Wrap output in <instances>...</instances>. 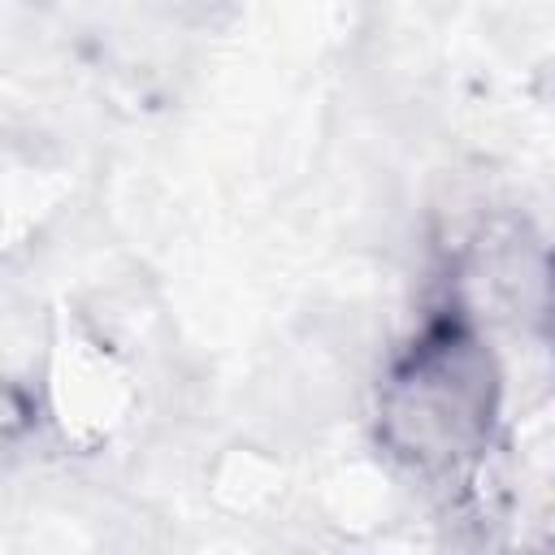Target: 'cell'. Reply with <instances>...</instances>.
Returning <instances> with one entry per match:
<instances>
[{"label": "cell", "mask_w": 555, "mask_h": 555, "mask_svg": "<svg viewBox=\"0 0 555 555\" xmlns=\"http://www.w3.org/2000/svg\"><path fill=\"white\" fill-rule=\"evenodd\" d=\"M22 425H26V399L9 382H0V434H13Z\"/></svg>", "instance_id": "cell-1"}]
</instances>
